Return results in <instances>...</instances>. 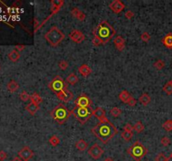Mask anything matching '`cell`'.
<instances>
[{
  "instance_id": "cell-7",
  "label": "cell",
  "mask_w": 172,
  "mask_h": 161,
  "mask_svg": "<svg viewBox=\"0 0 172 161\" xmlns=\"http://www.w3.org/2000/svg\"><path fill=\"white\" fill-rule=\"evenodd\" d=\"M49 88L57 95L60 92L63 91L64 90L66 89L67 88V85H66V81L62 79V77H60V76H56L50 82Z\"/></svg>"
},
{
  "instance_id": "cell-14",
  "label": "cell",
  "mask_w": 172,
  "mask_h": 161,
  "mask_svg": "<svg viewBox=\"0 0 172 161\" xmlns=\"http://www.w3.org/2000/svg\"><path fill=\"white\" fill-rule=\"evenodd\" d=\"M113 42H114V44L116 45V48L119 51H123L124 50V48H125V40L122 36H117L113 40Z\"/></svg>"
},
{
  "instance_id": "cell-23",
  "label": "cell",
  "mask_w": 172,
  "mask_h": 161,
  "mask_svg": "<svg viewBox=\"0 0 172 161\" xmlns=\"http://www.w3.org/2000/svg\"><path fill=\"white\" fill-rule=\"evenodd\" d=\"M19 58H20V54L16 50H14L9 52V59L12 62H16L19 61Z\"/></svg>"
},
{
  "instance_id": "cell-36",
  "label": "cell",
  "mask_w": 172,
  "mask_h": 161,
  "mask_svg": "<svg viewBox=\"0 0 172 161\" xmlns=\"http://www.w3.org/2000/svg\"><path fill=\"white\" fill-rule=\"evenodd\" d=\"M58 65H59V67H60V70H62V71H65V70H66V69L68 68L69 64H68V62L66 61H64V60H62V61H60V62H59Z\"/></svg>"
},
{
  "instance_id": "cell-44",
  "label": "cell",
  "mask_w": 172,
  "mask_h": 161,
  "mask_svg": "<svg viewBox=\"0 0 172 161\" xmlns=\"http://www.w3.org/2000/svg\"><path fill=\"white\" fill-rule=\"evenodd\" d=\"M7 158V153L4 151H0V160H4Z\"/></svg>"
},
{
  "instance_id": "cell-13",
  "label": "cell",
  "mask_w": 172,
  "mask_h": 161,
  "mask_svg": "<svg viewBox=\"0 0 172 161\" xmlns=\"http://www.w3.org/2000/svg\"><path fill=\"white\" fill-rule=\"evenodd\" d=\"M56 97L58 98V99H60V101H63L65 102H67L69 101H71V99L73 98V94L71 91H69L67 88L66 90H64L63 91L60 92L59 94L56 95Z\"/></svg>"
},
{
  "instance_id": "cell-29",
  "label": "cell",
  "mask_w": 172,
  "mask_h": 161,
  "mask_svg": "<svg viewBox=\"0 0 172 161\" xmlns=\"http://www.w3.org/2000/svg\"><path fill=\"white\" fill-rule=\"evenodd\" d=\"M49 143H51V145H52L53 147H56L59 143H60V138L56 136V135H53L49 139Z\"/></svg>"
},
{
  "instance_id": "cell-40",
  "label": "cell",
  "mask_w": 172,
  "mask_h": 161,
  "mask_svg": "<svg viewBox=\"0 0 172 161\" xmlns=\"http://www.w3.org/2000/svg\"><path fill=\"white\" fill-rule=\"evenodd\" d=\"M93 45H95V46H99V45H103V43H102V41L98 38L93 37Z\"/></svg>"
},
{
  "instance_id": "cell-26",
  "label": "cell",
  "mask_w": 172,
  "mask_h": 161,
  "mask_svg": "<svg viewBox=\"0 0 172 161\" xmlns=\"http://www.w3.org/2000/svg\"><path fill=\"white\" fill-rule=\"evenodd\" d=\"M30 101H31V102H34V103H36V104L40 105L42 102L43 99H42V98L38 93L34 92V93H33L30 96Z\"/></svg>"
},
{
  "instance_id": "cell-2",
  "label": "cell",
  "mask_w": 172,
  "mask_h": 161,
  "mask_svg": "<svg viewBox=\"0 0 172 161\" xmlns=\"http://www.w3.org/2000/svg\"><path fill=\"white\" fill-rule=\"evenodd\" d=\"M94 37L98 38L102 43L106 44L112 40V38L115 35L114 28L107 21H103L93 30Z\"/></svg>"
},
{
  "instance_id": "cell-39",
  "label": "cell",
  "mask_w": 172,
  "mask_h": 161,
  "mask_svg": "<svg viewBox=\"0 0 172 161\" xmlns=\"http://www.w3.org/2000/svg\"><path fill=\"white\" fill-rule=\"evenodd\" d=\"M160 143L161 144L163 145V146H168V145H170V143H171V139L168 138V137H163L162 138H161V140H160Z\"/></svg>"
},
{
  "instance_id": "cell-32",
  "label": "cell",
  "mask_w": 172,
  "mask_h": 161,
  "mask_svg": "<svg viewBox=\"0 0 172 161\" xmlns=\"http://www.w3.org/2000/svg\"><path fill=\"white\" fill-rule=\"evenodd\" d=\"M163 91L167 94V95H171L172 94V84L170 81H168L163 87Z\"/></svg>"
},
{
  "instance_id": "cell-31",
  "label": "cell",
  "mask_w": 172,
  "mask_h": 161,
  "mask_svg": "<svg viewBox=\"0 0 172 161\" xmlns=\"http://www.w3.org/2000/svg\"><path fill=\"white\" fill-rule=\"evenodd\" d=\"M133 132H129V131H125V130H123V132H122V134H121V136H122V138L125 140V141H129L131 138H132V137H133Z\"/></svg>"
},
{
  "instance_id": "cell-30",
  "label": "cell",
  "mask_w": 172,
  "mask_h": 161,
  "mask_svg": "<svg viewBox=\"0 0 172 161\" xmlns=\"http://www.w3.org/2000/svg\"><path fill=\"white\" fill-rule=\"evenodd\" d=\"M134 130H135L137 133L139 134V133H141V132H143L145 130V126L140 121H138L134 126Z\"/></svg>"
},
{
  "instance_id": "cell-41",
  "label": "cell",
  "mask_w": 172,
  "mask_h": 161,
  "mask_svg": "<svg viewBox=\"0 0 172 161\" xmlns=\"http://www.w3.org/2000/svg\"><path fill=\"white\" fill-rule=\"evenodd\" d=\"M125 18H127L128 19H131L133 17H134V13L132 11V10H128L126 13H125Z\"/></svg>"
},
{
  "instance_id": "cell-6",
  "label": "cell",
  "mask_w": 172,
  "mask_h": 161,
  "mask_svg": "<svg viewBox=\"0 0 172 161\" xmlns=\"http://www.w3.org/2000/svg\"><path fill=\"white\" fill-rule=\"evenodd\" d=\"M72 114L81 124H84L93 115V110L92 107H75L72 110Z\"/></svg>"
},
{
  "instance_id": "cell-50",
  "label": "cell",
  "mask_w": 172,
  "mask_h": 161,
  "mask_svg": "<svg viewBox=\"0 0 172 161\" xmlns=\"http://www.w3.org/2000/svg\"><path fill=\"white\" fill-rule=\"evenodd\" d=\"M0 69H1V67H0Z\"/></svg>"
},
{
  "instance_id": "cell-16",
  "label": "cell",
  "mask_w": 172,
  "mask_h": 161,
  "mask_svg": "<svg viewBox=\"0 0 172 161\" xmlns=\"http://www.w3.org/2000/svg\"><path fill=\"white\" fill-rule=\"evenodd\" d=\"M132 98L133 97L129 94V91H127L125 90L122 91L120 93H119V98L120 99V101H122V102L126 103V104L129 103V102L131 100Z\"/></svg>"
},
{
  "instance_id": "cell-42",
  "label": "cell",
  "mask_w": 172,
  "mask_h": 161,
  "mask_svg": "<svg viewBox=\"0 0 172 161\" xmlns=\"http://www.w3.org/2000/svg\"><path fill=\"white\" fill-rule=\"evenodd\" d=\"M123 130L129 131V132H133V130H134V126H132L130 123H127L126 125L123 127Z\"/></svg>"
},
{
  "instance_id": "cell-10",
  "label": "cell",
  "mask_w": 172,
  "mask_h": 161,
  "mask_svg": "<svg viewBox=\"0 0 172 161\" xmlns=\"http://www.w3.org/2000/svg\"><path fill=\"white\" fill-rule=\"evenodd\" d=\"M69 37H70V39H71L73 42H75V43H77V44L82 43V42L85 40V35H83V33H82V31L78 30V29H74V30H72V31L69 34Z\"/></svg>"
},
{
  "instance_id": "cell-4",
  "label": "cell",
  "mask_w": 172,
  "mask_h": 161,
  "mask_svg": "<svg viewBox=\"0 0 172 161\" xmlns=\"http://www.w3.org/2000/svg\"><path fill=\"white\" fill-rule=\"evenodd\" d=\"M44 38L47 40V42L51 46L56 47L65 39V35L57 27L53 26L44 35Z\"/></svg>"
},
{
  "instance_id": "cell-5",
  "label": "cell",
  "mask_w": 172,
  "mask_h": 161,
  "mask_svg": "<svg viewBox=\"0 0 172 161\" xmlns=\"http://www.w3.org/2000/svg\"><path fill=\"white\" fill-rule=\"evenodd\" d=\"M129 154L135 161H140L148 153V149L144 146V144L137 141L132 144L128 149Z\"/></svg>"
},
{
  "instance_id": "cell-37",
  "label": "cell",
  "mask_w": 172,
  "mask_h": 161,
  "mask_svg": "<svg viewBox=\"0 0 172 161\" xmlns=\"http://www.w3.org/2000/svg\"><path fill=\"white\" fill-rule=\"evenodd\" d=\"M169 158H167L163 153H159L156 157H155V161H169Z\"/></svg>"
},
{
  "instance_id": "cell-15",
  "label": "cell",
  "mask_w": 172,
  "mask_h": 161,
  "mask_svg": "<svg viewBox=\"0 0 172 161\" xmlns=\"http://www.w3.org/2000/svg\"><path fill=\"white\" fill-rule=\"evenodd\" d=\"M71 14L73 17L77 18L78 20H80V21H84L85 18H86L85 14L82 11H81L80 9H78L77 8H73L71 10Z\"/></svg>"
},
{
  "instance_id": "cell-38",
  "label": "cell",
  "mask_w": 172,
  "mask_h": 161,
  "mask_svg": "<svg viewBox=\"0 0 172 161\" xmlns=\"http://www.w3.org/2000/svg\"><path fill=\"white\" fill-rule=\"evenodd\" d=\"M140 38H141V40L144 41V42H149V40H150V35H149V33H147V32H144L141 36H140Z\"/></svg>"
},
{
  "instance_id": "cell-34",
  "label": "cell",
  "mask_w": 172,
  "mask_h": 161,
  "mask_svg": "<svg viewBox=\"0 0 172 161\" xmlns=\"http://www.w3.org/2000/svg\"><path fill=\"white\" fill-rule=\"evenodd\" d=\"M164 65H165V63H164V61H162V60H158V61H156L154 63V66H155L157 70H159V71L164 69Z\"/></svg>"
},
{
  "instance_id": "cell-1",
  "label": "cell",
  "mask_w": 172,
  "mask_h": 161,
  "mask_svg": "<svg viewBox=\"0 0 172 161\" xmlns=\"http://www.w3.org/2000/svg\"><path fill=\"white\" fill-rule=\"evenodd\" d=\"M91 132L102 143L106 144L118 134V129L108 118H106L103 121H100L99 123L94 126L92 128Z\"/></svg>"
},
{
  "instance_id": "cell-43",
  "label": "cell",
  "mask_w": 172,
  "mask_h": 161,
  "mask_svg": "<svg viewBox=\"0 0 172 161\" xmlns=\"http://www.w3.org/2000/svg\"><path fill=\"white\" fill-rule=\"evenodd\" d=\"M136 103H137V100H135L134 98H132L131 100L129 102L128 105H129L130 107H134V106H135V105H136Z\"/></svg>"
},
{
  "instance_id": "cell-19",
  "label": "cell",
  "mask_w": 172,
  "mask_h": 161,
  "mask_svg": "<svg viewBox=\"0 0 172 161\" xmlns=\"http://www.w3.org/2000/svg\"><path fill=\"white\" fill-rule=\"evenodd\" d=\"M163 45L168 49H172V34L169 33L162 39Z\"/></svg>"
},
{
  "instance_id": "cell-35",
  "label": "cell",
  "mask_w": 172,
  "mask_h": 161,
  "mask_svg": "<svg viewBox=\"0 0 172 161\" xmlns=\"http://www.w3.org/2000/svg\"><path fill=\"white\" fill-rule=\"evenodd\" d=\"M19 98L21 99L23 102H26V101H28V100L30 99V95L29 93H27L26 91H22L19 94Z\"/></svg>"
},
{
  "instance_id": "cell-24",
  "label": "cell",
  "mask_w": 172,
  "mask_h": 161,
  "mask_svg": "<svg viewBox=\"0 0 172 161\" xmlns=\"http://www.w3.org/2000/svg\"><path fill=\"white\" fill-rule=\"evenodd\" d=\"M63 1L60 0V1H51L52 4V12H53V14H55L56 13H57L59 10H60V7L62 6L63 4Z\"/></svg>"
},
{
  "instance_id": "cell-18",
  "label": "cell",
  "mask_w": 172,
  "mask_h": 161,
  "mask_svg": "<svg viewBox=\"0 0 172 161\" xmlns=\"http://www.w3.org/2000/svg\"><path fill=\"white\" fill-rule=\"evenodd\" d=\"M93 115L97 118H98L100 121H103L104 119H106V115H105V111L103 110L102 107H97L95 110H93Z\"/></svg>"
},
{
  "instance_id": "cell-25",
  "label": "cell",
  "mask_w": 172,
  "mask_h": 161,
  "mask_svg": "<svg viewBox=\"0 0 172 161\" xmlns=\"http://www.w3.org/2000/svg\"><path fill=\"white\" fill-rule=\"evenodd\" d=\"M7 87L10 92H15L18 89H19V84L15 80H12L9 81L7 85Z\"/></svg>"
},
{
  "instance_id": "cell-28",
  "label": "cell",
  "mask_w": 172,
  "mask_h": 161,
  "mask_svg": "<svg viewBox=\"0 0 172 161\" xmlns=\"http://www.w3.org/2000/svg\"><path fill=\"white\" fill-rule=\"evenodd\" d=\"M110 114L113 117H118L122 114V111H121L120 108H119L118 107H114L110 110Z\"/></svg>"
},
{
  "instance_id": "cell-47",
  "label": "cell",
  "mask_w": 172,
  "mask_h": 161,
  "mask_svg": "<svg viewBox=\"0 0 172 161\" xmlns=\"http://www.w3.org/2000/svg\"><path fill=\"white\" fill-rule=\"evenodd\" d=\"M104 161H113V160H112L111 158H108V159H106Z\"/></svg>"
},
{
  "instance_id": "cell-3",
  "label": "cell",
  "mask_w": 172,
  "mask_h": 161,
  "mask_svg": "<svg viewBox=\"0 0 172 161\" xmlns=\"http://www.w3.org/2000/svg\"><path fill=\"white\" fill-rule=\"evenodd\" d=\"M71 114H72V111H69L68 108L63 104L57 105L51 113V116L52 118L59 124L65 123Z\"/></svg>"
},
{
  "instance_id": "cell-49",
  "label": "cell",
  "mask_w": 172,
  "mask_h": 161,
  "mask_svg": "<svg viewBox=\"0 0 172 161\" xmlns=\"http://www.w3.org/2000/svg\"><path fill=\"white\" fill-rule=\"evenodd\" d=\"M171 84H172V80H171Z\"/></svg>"
},
{
  "instance_id": "cell-17",
  "label": "cell",
  "mask_w": 172,
  "mask_h": 161,
  "mask_svg": "<svg viewBox=\"0 0 172 161\" xmlns=\"http://www.w3.org/2000/svg\"><path fill=\"white\" fill-rule=\"evenodd\" d=\"M78 72H79V73H80L82 76L86 77V76H88L92 73V70H91V68H90L87 65L83 64V65H82L79 67Z\"/></svg>"
},
{
  "instance_id": "cell-48",
  "label": "cell",
  "mask_w": 172,
  "mask_h": 161,
  "mask_svg": "<svg viewBox=\"0 0 172 161\" xmlns=\"http://www.w3.org/2000/svg\"><path fill=\"white\" fill-rule=\"evenodd\" d=\"M169 160H172V153H171V155H170V157H169Z\"/></svg>"
},
{
  "instance_id": "cell-27",
  "label": "cell",
  "mask_w": 172,
  "mask_h": 161,
  "mask_svg": "<svg viewBox=\"0 0 172 161\" xmlns=\"http://www.w3.org/2000/svg\"><path fill=\"white\" fill-rule=\"evenodd\" d=\"M78 77L75 74H70L68 76L66 77V82L70 85H75L78 82Z\"/></svg>"
},
{
  "instance_id": "cell-20",
  "label": "cell",
  "mask_w": 172,
  "mask_h": 161,
  "mask_svg": "<svg viewBox=\"0 0 172 161\" xmlns=\"http://www.w3.org/2000/svg\"><path fill=\"white\" fill-rule=\"evenodd\" d=\"M39 108H40L39 105L36 104V103H34V102H30V103L28 104L25 107L26 110H27L31 115H34L35 113L39 110Z\"/></svg>"
},
{
  "instance_id": "cell-11",
  "label": "cell",
  "mask_w": 172,
  "mask_h": 161,
  "mask_svg": "<svg viewBox=\"0 0 172 161\" xmlns=\"http://www.w3.org/2000/svg\"><path fill=\"white\" fill-rule=\"evenodd\" d=\"M18 154H19V157L21 159V160H23L24 161H28L33 156H34V152L29 149V147H28V146H25V147H24L18 153Z\"/></svg>"
},
{
  "instance_id": "cell-12",
  "label": "cell",
  "mask_w": 172,
  "mask_h": 161,
  "mask_svg": "<svg viewBox=\"0 0 172 161\" xmlns=\"http://www.w3.org/2000/svg\"><path fill=\"white\" fill-rule=\"evenodd\" d=\"M109 8L114 14H119L124 9L125 5L120 0H114L109 4Z\"/></svg>"
},
{
  "instance_id": "cell-9",
  "label": "cell",
  "mask_w": 172,
  "mask_h": 161,
  "mask_svg": "<svg viewBox=\"0 0 172 161\" xmlns=\"http://www.w3.org/2000/svg\"><path fill=\"white\" fill-rule=\"evenodd\" d=\"M103 149L97 144L95 143L92 147L89 148L88 149V154L93 159V160H98L102 155L103 154Z\"/></svg>"
},
{
  "instance_id": "cell-22",
  "label": "cell",
  "mask_w": 172,
  "mask_h": 161,
  "mask_svg": "<svg viewBox=\"0 0 172 161\" xmlns=\"http://www.w3.org/2000/svg\"><path fill=\"white\" fill-rule=\"evenodd\" d=\"M150 101H151V98H150V97H149L147 93L142 94V95L138 98V102H139L142 105H144V106H147L148 104H149Z\"/></svg>"
},
{
  "instance_id": "cell-8",
  "label": "cell",
  "mask_w": 172,
  "mask_h": 161,
  "mask_svg": "<svg viewBox=\"0 0 172 161\" xmlns=\"http://www.w3.org/2000/svg\"><path fill=\"white\" fill-rule=\"evenodd\" d=\"M92 105V100L86 94H82L75 101V107H90Z\"/></svg>"
},
{
  "instance_id": "cell-46",
  "label": "cell",
  "mask_w": 172,
  "mask_h": 161,
  "mask_svg": "<svg viewBox=\"0 0 172 161\" xmlns=\"http://www.w3.org/2000/svg\"><path fill=\"white\" fill-rule=\"evenodd\" d=\"M12 161H24L23 160H21L19 157H15V158H14V160Z\"/></svg>"
},
{
  "instance_id": "cell-45",
  "label": "cell",
  "mask_w": 172,
  "mask_h": 161,
  "mask_svg": "<svg viewBox=\"0 0 172 161\" xmlns=\"http://www.w3.org/2000/svg\"><path fill=\"white\" fill-rule=\"evenodd\" d=\"M25 48V45H17L16 46H15V50H18L19 52V51H21V50H23Z\"/></svg>"
},
{
  "instance_id": "cell-33",
  "label": "cell",
  "mask_w": 172,
  "mask_h": 161,
  "mask_svg": "<svg viewBox=\"0 0 172 161\" xmlns=\"http://www.w3.org/2000/svg\"><path fill=\"white\" fill-rule=\"evenodd\" d=\"M162 128L165 131L171 132L172 131V120H167L162 124Z\"/></svg>"
},
{
  "instance_id": "cell-21",
  "label": "cell",
  "mask_w": 172,
  "mask_h": 161,
  "mask_svg": "<svg viewBox=\"0 0 172 161\" xmlns=\"http://www.w3.org/2000/svg\"><path fill=\"white\" fill-rule=\"evenodd\" d=\"M76 148L80 151H84L88 148V143L84 139H79L76 143Z\"/></svg>"
}]
</instances>
